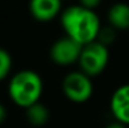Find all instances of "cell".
<instances>
[{"instance_id": "8fae6325", "label": "cell", "mask_w": 129, "mask_h": 128, "mask_svg": "<svg viewBox=\"0 0 129 128\" xmlns=\"http://www.w3.org/2000/svg\"><path fill=\"white\" fill-rule=\"evenodd\" d=\"M100 43H103L104 45H110L115 40V29L109 25V27H105V28H102L100 32H99V35H98V39Z\"/></svg>"}, {"instance_id": "7a4b0ae2", "label": "cell", "mask_w": 129, "mask_h": 128, "mask_svg": "<svg viewBox=\"0 0 129 128\" xmlns=\"http://www.w3.org/2000/svg\"><path fill=\"white\" fill-rule=\"evenodd\" d=\"M43 92L44 83L42 77L31 69H23L15 73L8 84L9 98L14 104L25 109L40 102Z\"/></svg>"}, {"instance_id": "5b68a950", "label": "cell", "mask_w": 129, "mask_h": 128, "mask_svg": "<svg viewBox=\"0 0 129 128\" xmlns=\"http://www.w3.org/2000/svg\"><path fill=\"white\" fill-rule=\"evenodd\" d=\"M83 45L69 37L58 39L50 48V59L58 65H72L78 63Z\"/></svg>"}, {"instance_id": "9c48e42d", "label": "cell", "mask_w": 129, "mask_h": 128, "mask_svg": "<svg viewBox=\"0 0 129 128\" xmlns=\"http://www.w3.org/2000/svg\"><path fill=\"white\" fill-rule=\"evenodd\" d=\"M25 114H26V119L28 122L34 126V127H42V126H45L50 118V112L48 109V107L38 102L33 106H30L29 108L25 109Z\"/></svg>"}, {"instance_id": "7c38bea8", "label": "cell", "mask_w": 129, "mask_h": 128, "mask_svg": "<svg viewBox=\"0 0 129 128\" xmlns=\"http://www.w3.org/2000/svg\"><path fill=\"white\" fill-rule=\"evenodd\" d=\"M102 3V0H79V4L84 8L94 10L96 6H99V4Z\"/></svg>"}, {"instance_id": "4fadbf2b", "label": "cell", "mask_w": 129, "mask_h": 128, "mask_svg": "<svg viewBox=\"0 0 129 128\" xmlns=\"http://www.w3.org/2000/svg\"><path fill=\"white\" fill-rule=\"evenodd\" d=\"M5 119H6V109H5L4 104L0 103V124H3Z\"/></svg>"}, {"instance_id": "52a82bcc", "label": "cell", "mask_w": 129, "mask_h": 128, "mask_svg": "<svg viewBox=\"0 0 129 128\" xmlns=\"http://www.w3.org/2000/svg\"><path fill=\"white\" fill-rule=\"evenodd\" d=\"M61 1L63 0H30L29 11L35 20L48 23L61 14Z\"/></svg>"}, {"instance_id": "5bb4252c", "label": "cell", "mask_w": 129, "mask_h": 128, "mask_svg": "<svg viewBox=\"0 0 129 128\" xmlns=\"http://www.w3.org/2000/svg\"><path fill=\"white\" fill-rule=\"evenodd\" d=\"M105 128H125V124H123V123L115 121V122H113V123H109Z\"/></svg>"}, {"instance_id": "277c9868", "label": "cell", "mask_w": 129, "mask_h": 128, "mask_svg": "<svg viewBox=\"0 0 129 128\" xmlns=\"http://www.w3.org/2000/svg\"><path fill=\"white\" fill-rule=\"evenodd\" d=\"M64 95L73 103H85L94 92V85L91 77L86 75L82 70H75L68 73L61 83Z\"/></svg>"}, {"instance_id": "ba28073f", "label": "cell", "mask_w": 129, "mask_h": 128, "mask_svg": "<svg viewBox=\"0 0 129 128\" xmlns=\"http://www.w3.org/2000/svg\"><path fill=\"white\" fill-rule=\"evenodd\" d=\"M108 21L115 30H129V4L117 3L108 10Z\"/></svg>"}, {"instance_id": "8992f818", "label": "cell", "mask_w": 129, "mask_h": 128, "mask_svg": "<svg viewBox=\"0 0 129 128\" xmlns=\"http://www.w3.org/2000/svg\"><path fill=\"white\" fill-rule=\"evenodd\" d=\"M109 107L117 122L129 126V84L120 85L114 90Z\"/></svg>"}, {"instance_id": "6da1fadb", "label": "cell", "mask_w": 129, "mask_h": 128, "mask_svg": "<svg viewBox=\"0 0 129 128\" xmlns=\"http://www.w3.org/2000/svg\"><path fill=\"white\" fill-rule=\"evenodd\" d=\"M60 24L67 37L82 45L96 40L102 29L98 14L80 4L64 9L60 14Z\"/></svg>"}, {"instance_id": "3957f363", "label": "cell", "mask_w": 129, "mask_h": 128, "mask_svg": "<svg viewBox=\"0 0 129 128\" xmlns=\"http://www.w3.org/2000/svg\"><path fill=\"white\" fill-rule=\"evenodd\" d=\"M109 62V49L99 40L83 45L78 64L83 73L89 77L99 75L107 68Z\"/></svg>"}, {"instance_id": "30bf717a", "label": "cell", "mask_w": 129, "mask_h": 128, "mask_svg": "<svg viewBox=\"0 0 129 128\" xmlns=\"http://www.w3.org/2000/svg\"><path fill=\"white\" fill-rule=\"evenodd\" d=\"M13 68V58L8 50L0 48V82L9 77Z\"/></svg>"}]
</instances>
